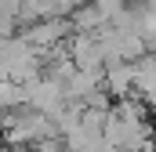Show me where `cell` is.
<instances>
[{
    "mask_svg": "<svg viewBox=\"0 0 156 152\" xmlns=\"http://www.w3.org/2000/svg\"><path fill=\"white\" fill-rule=\"evenodd\" d=\"M40 76H44V58L18 33L0 40V80H11V83L26 87V83H33Z\"/></svg>",
    "mask_w": 156,
    "mask_h": 152,
    "instance_id": "obj_1",
    "label": "cell"
},
{
    "mask_svg": "<svg viewBox=\"0 0 156 152\" xmlns=\"http://www.w3.org/2000/svg\"><path fill=\"white\" fill-rule=\"evenodd\" d=\"M138 94H142V102H145V105H149V109H153V112H156V80H153V83H149V87H142Z\"/></svg>",
    "mask_w": 156,
    "mask_h": 152,
    "instance_id": "obj_2",
    "label": "cell"
},
{
    "mask_svg": "<svg viewBox=\"0 0 156 152\" xmlns=\"http://www.w3.org/2000/svg\"><path fill=\"white\" fill-rule=\"evenodd\" d=\"M0 152H37V149H26V145H4Z\"/></svg>",
    "mask_w": 156,
    "mask_h": 152,
    "instance_id": "obj_3",
    "label": "cell"
}]
</instances>
